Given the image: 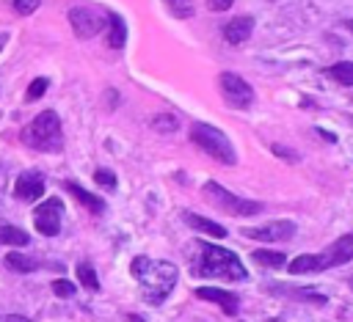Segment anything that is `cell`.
<instances>
[{
	"mask_svg": "<svg viewBox=\"0 0 353 322\" xmlns=\"http://www.w3.org/2000/svg\"><path fill=\"white\" fill-rule=\"evenodd\" d=\"M74 289H77V286H74L72 281H66V278H55V281H52V292H55L58 297H72Z\"/></svg>",
	"mask_w": 353,
	"mask_h": 322,
	"instance_id": "cell-26",
	"label": "cell"
},
{
	"mask_svg": "<svg viewBox=\"0 0 353 322\" xmlns=\"http://www.w3.org/2000/svg\"><path fill=\"white\" fill-rule=\"evenodd\" d=\"M47 85H50V80H47V77H36V80L28 85V91H25V99H28V102H33V99H41V96H44V91H47Z\"/></svg>",
	"mask_w": 353,
	"mask_h": 322,
	"instance_id": "cell-24",
	"label": "cell"
},
{
	"mask_svg": "<svg viewBox=\"0 0 353 322\" xmlns=\"http://www.w3.org/2000/svg\"><path fill=\"white\" fill-rule=\"evenodd\" d=\"M152 127H154L157 132H168V135H171V132L179 129V121H176L171 113H157V116L152 118Z\"/></svg>",
	"mask_w": 353,
	"mask_h": 322,
	"instance_id": "cell-22",
	"label": "cell"
},
{
	"mask_svg": "<svg viewBox=\"0 0 353 322\" xmlns=\"http://www.w3.org/2000/svg\"><path fill=\"white\" fill-rule=\"evenodd\" d=\"M130 272L152 305H160L171 294V289L176 286V278H179V270L174 261H163V259H152V256H135L130 264Z\"/></svg>",
	"mask_w": 353,
	"mask_h": 322,
	"instance_id": "cell-1",
	"label": "cell"
},
{
	"mask_svg": "<svg viewBox=\"0 0 353 322\" xmlns=\"http://www.w3.org/2000/svg\"><path fill=\"white\" fill-rule=\"evenodd\" d=\"M207 6H210V11H226V8H232V0H207Z\"/></svg>",
	"mask_w": 353,
	"mask_h": 322,
	"instance_id": "cell-29",
	"label": "cell"
},
{
	"mask_svg": "<svg viewBox=\"0 0 353 322\" xmlns=\"http://www.w3.org/2000/svg\"><path fill=\"white\" fill-rule=\"evenodd\" d=\"M39 3H41V0H11L14 11H17L19 17H28V14H33V11L39 8Z\"/></svg>",
	"mask_w": 353,
	"mask_h": 322,
	"instance_id": "cell-27",
	"label": "cell"
},
{
	"mask_svg": "<svg viewBox=\"0 0 353 322\" xmlns=\"http://www.w3.org/2000/svg\"><path fill=\"white\" fill-rule=\"evenodd\" d=\"M6 47V33H0V50Z\"/></svg>",
	"mask_w": 353,
	"mask_h": 322,
	"instance_id": "cell-33",
	"label": "cell"
},
{
	"mask_svg": "<svg viewBox=\"0 0 353 322\" xmlns=\"http://www.w3.org/2000/svg\"><path fill=\"white\" fill-rule=\"evenodd\" d=\"M201 195L204 201H210L215 209L226 212V215H234V217H251V215H259L262 212V204L259 201H251V198H240L234 193H229L226 187H221L218 182H207L201 187Z\"/></svg>",
	"mask_w": 353,
	"mask_h": 322,
	"instance_id": "cell-5",
	"label": "cell"
},
{
	"mask_svg": "<svg viewBox=\"0 0 353 322\" xmlns=\"http://www.w3.org/2000/svg\"><path fill=\"white\" fill-rule=\"evenodd\" d=\"M185 223L193 226V228L201 231V234H210L212 239H223V237H226V228H223L221 223H215V220H210V217H201V215H196V212H185Z\"/></svg>",
	"mask_w": 353,
	"mask_h": 322,
	"instance_id": "cell-15",
	"label": "cell"
},
{
	"mask_svg": "<svg viewBox=\"0 0 353 322\" xmlns=\"http://www.w3.org/2000/svg\"><path fill=\"white\" fill-rule=\"evenodd\" d=\"M317 261H320V272L328 270V267H339V264L353 261V231L350 234H342L323 253H317Z\"/></svg>",
	"mask_w": 353,
	"mask_h": 322,
	"instance_id": "cell-10",
	"label": "cell"
},
{
	"mask_svg": "<svg viewBox=\"0 0 353 322\" xmlns=\"http://www.w3.org/2000/svg\"><path fill=\"white\" fill-rule=\"evenodd\" d=\"M273 154H276V157H281V160H290V162H295V160H298V154H295V151H290V149H284V146H279V143H273Z\"/></svg>",
	"mask_w": 353,
	"mask_h": 322,
	"instance_id": "cell-28",
	"label": "cell"
},
{
	"mask_svg": "<svg viewBox=\"0 0 353 322\" xmlns=\"http://www.w3.org/2000/svg\"><path fill=\"white\" fill-rule=\"evenodd\" d=\"M196 253L199 256L193 261V270L201 278H221V281H245L248 278L243 261L232 250H226L221 245H210V242L199 239L196 242Z\"/></svg>",
	"mask_w": 353,
	"mask_h": 322,
	"instance_id": "cell-2",
	"label": "cell"
},
{
	"mask_svg": "<svg viewBox=\"0 0 353 322\" xmlns=\"http://www.w3.org/2000/svg\"><path fill=\"white\" fill-rule=\"evenodd\" d=\"M14 195L19 201H28V204L39 201L44 195V176L36 173V171H22L14 182Z\"/></svg>",
	"mask_w": 353,
	"mask_h": 322,
	"instance_id": "cell-11",
	"label": "cell"
},
{
	"mask_svg": "<svg viewBox=\"0 0 353 322\" xmlns=\"http://www.w3.org/2000/svg\"><path fill=\"white\" fill-rule=\"evenodd\" d=\"M328 77L336 80L339 85H353V61H339L328 66Z\"/></svg>",
	"mask_w": 353,
	"mask_h": 322,
	"instance_id": "cell-20",
	"label": "cell"
},
{
	"mask_svg": "<svg viewBox=\"0 0 353 322\" xmlns=\"http://www.w3.org/2000/svg\"><path fill=\"white\" fill-rule=\"evenodd\" d=\"M254 30V17L243 14V17H232V22L223 25V39L229 44H243Z\"/></svg>",
	"mask_w": 353,
	"mask_h": 322,
	"instance_id": "cell-13",
	"label": "cell"
},
{
	"mask_svg": "<svg viewBox=\"0 0 353 322\" xmlns=\"http://www.w3.org/2000/svg\"><path fill=\"white\" fill-rule=\"evenodd\" d=\"M248 239H259V242H287L295 234V223L292 220H273L268 226H254V228H243L240 231Z\"/></svg>",
	"mask_w": 353,
	"mask_h": 322,
	"instance_id": "cell-9",
	"label": "cell"
},
{
	"mask_svg": "<svg viewBox=\"0 0 353 322\" xmlns=\"http://www.w3.org/2000/svg\"><path fill=\"white\" fill-rule=\"evenodd\" d=\"M314 132H317V135H320V138H325V140H331V143H334V140H336V138H334V135H331V132H325V129H320V127H317V129H314Z\"/></svg>",
	"mask_w": 353,
	"mask_h": 322,
	"instance_id": "cell-31",
	"label": "cell"
},
{
	"mask_svg": "<svg viewBox=\"0 0 353 322\" xmlns=\"http://www.w3.org/2000/svg\"><path fill=\"white\" fill-rule=\"evenodd\" d=\"M74 275H77V281H80L88 292H99V278H97V272H94V267H91L88 261H80V264L74 267Z\"/></svg>",
	"mask_w": 353,
	"mask_h": 322,
	"instance_id": "cell-19",
	"label": "cell"
},
{
	"mask_svg": "<svg viewBox=\"0 0 353 322\" xmlns=\"http://www.w3.org/2000/svg\"><path fill=\"white\" fill-rule=\"evenodd\" d=\"M342 28H347V30L353 33V19H345V22H342Z\"/></svg>",
	"mask_w": 353,
	"mask_h": 322,
	"instance_id": "cell-32",
	"label": "cell"
},
{
	"mask_svg": "<svg viewBox=\"0 0 353 322\" xmlns=\"http://www.w3.org/2000/svg\"><path fill=\"white\" fill-rule=\"evenodd\" d=\"M6 267L8 270H14V272H33L36 267H39V261L33 259V256H25V253H17V250H11L8 256H6Z\"/></svg>",
	"mask_w": 353,
	"mask_h": 322,
	"instance_id": "cell-17",
	"label": "cell"
},
{
	"mask_svg": "<svg viewBox=\"0 0 353 322\" xmlns=\"http://www.w3.org/2000/svg\"><path fill=\"white\" fill-rule=\"evenodd\" d=\"M350 124H353V118H350Z\"/></svg>",
	"mask_w": 353,
	"mask_h": 322,
	"instance_id": "cell-34",
	"label": "cell"
},
{
	"mask_svg": "<svg viewBox=\"0 0 353 322\" xmlns=\"http://www.w3.org/2000/svg\"><path fill=\"white\" fill-rule=\"evenodd\" d=\"M3 322H30L28 316H19V314H11V316H6Z\"/></svg>",
	"mask_w": 353,
	"mask_h": 322,
	"instance_id": "cell-30",
	"label": "cell"
},
{
	"mask_svg": "<svg viewBox=\"0 0 353 322\" xmlns=\"http://www.w3.org/2000/svg\"><path fill=\"white\" fill-rule=\"evenodd\" d=\"M61 212H63V204L58 198L41 201L33 209V226H36V231L44 234V237H55L61 231Z\"/></svg>",
	"mask_w": 353,
	"mask_h": 322,
	"instance_id": "cell-8",
	"label": "cell"
},
{
	"mask_svg": "<svg viewBox=\"0 0 353 322\" xmlns=\"http://www.w3.org/2000/svg\"><path fill=\"white\" fill-rule=\"evenodd\" d=\"M0 242L22 248V245H28V242H30V237H28L22 228H17V226H0Z\"/></svg>",
	"mask_w": 353,
	"mask_h": 322,
	"instance_id": "cell-21",
	"label": "cell"
},
{
	"mask_svg": "<svg viewBox=\"0 0 353 322\" xmlns=\"http://www.w3.org/2000/svg\"><path fill=\"white\" fill-rule=\"evenodd\" d=\"M218 88L226 99L229 107H237V110H245L254 105V88L240 77V74H232V72H221L218 74Z\"/></svg>",
	"mask_w": 353,
	"mask_h": 322,
	"instance_id": "cell-6",
	"label": "cell"
},
{
	"mask_svg": "<svg viewBox=\"0 0 353 322\" xmlns=\"http://www.w3.org/2000/svg\"><path fill=\"white\" fill-rule=\"evenodd\" d=\"M190 140L204 151L210 154L212 160H218L221 165H234L237 162V151L232 146V140L212 124H204V121H196L190 127Z\"/></svg>",
	"mask_w": 353,
	"mask_h": 322,
	"instance_id": "cell-4",
	"label": "cell"
},
{
	"mask_svg": "<svg viewBox=\"0 0 353 322\" xmlns=\"http://www.w3.org/2000/svg\"><path fill=\"white\" fill-rule=\"evenodd\" d=\"M63 187L69 190V195L77 201V204H83L91 215H102V209H105V201L99 198V195H94V193H88L85 187H80L77 182H63Z\"/></svg>",
	"mask_w": 353,
	"mask_h": 322,
	"instance_id": "cell-14",
	"label": "cell"
},
{
	"mask_svg": "<svg viewBox=\"0 0 353 322\" xmlns=\"http://www.w3.org/2000/svg\"><path fill=\"white\" fill-rule=\"evenodd\" d=\"M105 17H108V47L121 50V47H124V41H127V28H124V19H121L119 14H113V11H108Z\"/></svg>",
	"mask_w": 353,
	"mask_h": 322,
	"instance_id": "cell-16",
	"label": "cell"
},
{
	"mask_svg": "<svg viewBox=\"0 0 353 322\" xmlns=\"http://www.w3.org/2000/svg\"><path fill=\"white\" fill-rule=\"evenodd\" d=\"M165 6H168V11H171L174 17H179V19L193 17V0H165Z\"/></svg>",
	"mask_w": 353,
	"mask_h": 322,
	"instance_id": "cell-23",
	"label": "cell"
},
{
	"mask_svg": "<svg viewBox=\"0 0 353 322\" xmlns=\"http://www.w3.org/2000/svg\"><path fill=\"white\" fill-rule=\"evenodd\" d=\"M251 259H254L256 264H262V267H270V270L287 267V259H284V253H279V250H254Z\"/></svg>",
	"mask_w": 353,
	"mask_h": 322,
	"instance_id": "cell-18",
	"label": "cell"
},
{
	"mask_svg": "<svg viewBox=\"0 0 353 322\" xmlns=\"http://www.w3.org/2000/svg\"><path fill=\"white\" fill-rule=\"evenodd\" d=\"M94 182H97L99 187H105V190H116V173H113L110 168L94 171Z\"/></svg>",
	"mask_w": 353,
	"mask_h": 322,
	"instance_id": "cell-25",
	"label": "cell"
},
{
	"mask_svg": "<svg viewBox=\"0 0 353 322\" xmlns=\"http://www.w3.org/2000/svg\"><path fill=\"white\" fill-rule=\"evenodd\" d=\"M196 297H201L207 303H215L226 314H237V308H240V297L232 294V292H226V289H218V286H199L196 289Z\"/></svg>",
	"mask_w": 353,
	"mask_h": 322,
	"instance_id": "cell-12",
	"label": "cell"
},
{
	"mask_svg": "<svg viewBox=\"0 0 353 322\" xmlns=\"http://www.w3.org/2000/svg\"><path fill=\"white\" fill-rule=\"evenodd\" d=\"M105 22L108 17L94 11V8H85V6H77V8H69V25L72 30L80 36V39H91L97 33L105 30Z\"/></svg>",
	"mask_w": 353,
	"mask_h": 322,
	"instance_id": "cell-7",
	"label": "cell"
},
{
	"mask_svg": "<svg viewBox=\"0 0 353 322\" xmlns=\"http://www.w3.org/2000/svg\"><path fill=\"white\" fill-rule=\"evenodd\" d=\"M19 140L33 149V151H47V154H58L63 149V129H61V118L55 110H41L30 124L22 127Z\"/></svg>",
	"mask_w": 353,
	"mask_h": 322,
	"instance_id": "cell-3",
	"label": "cell"
}]
</instances>
